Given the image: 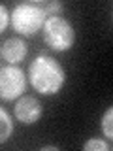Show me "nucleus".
I'll return each instance as SVG.
<instances>
[{"label":"nucleus","mask_w":113,"mask_h":151,"mask_svg":"<svg viewBox=\"0 0 113 151\" xmlns=\"http://www.w3.org/2000/svg\"><path fill=\"white\" fill-rule=\"evenodd\" d=\"M45 8L36 2H23L15 6L11 13V25L15 32L23 36H32L44 27L45 23Z\"/></svg>","instance_id":"f03ea898"},{"label":"nucleus","mask_w":113,"mask_h":151,"mask_svg":"<svg viewBox=\"0 0 113 151\" xmlns=\"http://www.w3.org/2000/svg\"><path fill=\"white\" fill-rule=\"evenodd\" d=\"M25 74L15 66L0 68V98L2 100H15L25 91Z\"/></svg>","instance_id":"20e7f679"},{"label":"nucleus","mask_w":113,"mask_h":151,"mask_svg":"<svg viewBox=\"0 0 113 151\" xmlns=\"http://www.w3.org/2000/svg\"><path fill=\"white\" fill-rule=\"evenodd\" d=\"M11 130H13L11 119H9V115L6 113V110L0 108V144H4L11 136Z\"/></svg>","instance_id":"0eeeda50"},{"label":"nucleus","mask_w":113,"mask_h":151,"mask_svg":"<svg viewBox=\"0 0 113 151\" xmlns=\"http://www.w3.org/2000/svg\"><path fill=\"white\" fill-rule=\"evenodd\" d=\"M8 21H9V15H8V9L0 4V32H4V28L8 27Z\"/></svg>","instance_id":"9d476101"},{"label":"nucleus","mask_w":113,"mask_h":151,"mask_svg":"<svg viewBox=\"0 0 113 151\" xmlns=\"http://www.w3.org/2000/svg\"><path fill=\"white\" fill-rule=\"evenodd\" d=\"M2 57L9 64H17L26 57V44L19 38H9L2 45Z\"/></svg>","instance_id":"423d86ee"},{"label":"nucleus","mask_w":113,"mask_h":151,"mask_svg":"<svg viewBox=\"0 0 113 151\" xmlns=\"http://www.w3.org/2000/svg\"><path fill=\"white\" fill-rule=\"evenodd\" d=\"M44 42L55 51H68L75 42V30L64 17L51 15L44 23Z\"/></svg>","instance_id":"7ed1b4c3"},{"label":"nucleus","mask_w":113,"mask_h":151,"mask_svg":"<svg viewBox=\"0 0 113 151\" xmlns=\"http://www.w3.org/2000/svg\"><path fill=\"white\" fill-rule=\"evenodd\" d=\"M44 8H45V13H56V12L62 9V4H60V2H49Z\"/></svg>","instance_id":"9b49d317"},{"label":"nucleus","mask_w":113,"mask_h":151,"mask_svg":"<svg viewBox=\"0 0 113 151\" xmlns=\"http://www.w3.org/2000/svg\"><path fill=\"white\" fill-rule=\"evenodd\" d=\"M30 85L41 94H55L64 85V68L49 55H38L30 64Z\"/></svg>","instance_id":"f257e3e1"},{"label":"nucleus","mask_w":113,"mask_h":151,"mask_svg":"<svg viewBox=\"0 0 113 151\" xmlns=\"http://www.w3.org/2000/svg\"><path fill=\"white\" fill-rule=\"evenodd\" d=\"M102 130H104V134H106L107 138H113V108H109V110L106 111V115H104Z\"/></svg>","instance_id":"6e6552de"},{"label":"nucleus","mask_w":113,"mask_h":151,"mask_svg":"<svg viewBox=\"0 0 113 151\" xmlns=\"http://www.w3.org/2000/svg\"><path fill=\"white\" fill-rule=\"evenodd\" d=\"M83 149L85 151H94V149L96 151H109L111 147L106 144V142H102V140H89L87 144L83 145Z\"/></svg>","instance_id":"1a4fd4ad"},{"label":"nucleus","mask_w":113,"mask_h":151,"mask_svg":"<svg viewBox=\"0 0 113 151\" xmlns=\"http://www.w3.org/2000/svg\"><path fill=\"white\" fill-rule=\"evenodd\" d=\"M15 117L25 125H34L41 117V104L34 96H23L15 104Z\"/></svg>","instance_id":"39448f33"}]
</instances>
